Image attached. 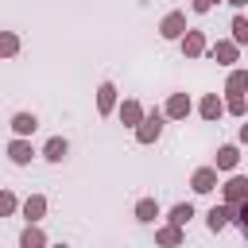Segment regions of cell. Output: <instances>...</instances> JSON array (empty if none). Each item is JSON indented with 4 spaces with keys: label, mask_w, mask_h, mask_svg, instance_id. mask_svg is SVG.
I'll list each match as a JSON object with an SVG mask.
<instances>
[{
    "label": "cell",
    "mask_w": 248,
    "mask_h": 248,
    "mask_svg": "<svg viewBox=\"0 0 248 248\" xmlns=\"http://www.w3.org/2000/svg\"><path fill=\"white\" fill-rule=\"evenodd\" d=\"M163 128H167V116L159 112V108H151V112H143V120L132 128V136H136V143H143V147H151V143H159V136H163Z\"/></svg>",
    "instance_id": "obj_1"
},
{
    "label": "cell",
    "mask_w": 248,
    "mask_h": 248,
    "mask_svg": "<svg viewBox=\"0 0 248 248\" xmlns=\"http://www.w3.org/2000/svg\"><path fill=\"white\" fill-rule=\"evenodd\" d=\"M217 186H221V202H225V205L248 202V178H244L240 170H229V178H225V182H217Z\"/></svg>",
    "instance_id": "obj_2"
},
{
    "label": "cell",
    "mask_w": 248,
    "mask_h": 248,
    "mask_svg": "<svg viewBox=\"0 0 248 248\" xmlns=\"http://www.w3.org/2000/svg\"><path fill=\"white\" fill-rule=\"evenodd\" d=\"M205 54H209L217 66H236V62H240V46H236L232 39H217V43H209Z\"/></svg>",
    "instance_id": "obj_3"
},
{
    "label": "cell",
    "mask_w": 248,
    "mask_h": 248,
    "mask_svg": "<svg viewBox=\"0 0 248 248\" xmlns=\"http://www.w3.org/2000/svg\"><path fill=\"white\" fill-rule=\"evenodd\" d=\"M186 27H190V23H186V12H178V8H174V12H167V16L159 19V35H163L167 43H178Z\"/></svg>",
    "instance_id": "obj_4"
},
{
    "label": "cell",
    "mask_w": 248,
    "mask_h": 248,
    "mask_svg": "<svg viewBox=\"0 0 248 248\" xmlns=\"http://www.w3.org/2000/svg\"><path fill=\"white\" fill-rule=\"evenodd\" d=\"M178 46H182V54H186V58H202V54H205V46H209V39H205V31L186 27V31H182V39H178Z\"/></svg>",
    "instance_id": "obj_5"
},
{
    "label": "cell",
    "mask_w": 248,
    "mask_h": 248,
    "mask_svg": "<svg viewBox=\"0 0 248 248\" xmlns=\"http://www.w3.org/2000/svg\"><path fill=\"white\" fill-rule=\"evenodd\" d=\"M167 120H186L190 112H194V101H190V93H170L167 97V105L159 108Z\"/></svg>",
    "instance_id": "obj_6"
},
{
    "label": "cell",
    "mask_w": 248,
    "mask_h": 248,
    "mask_svg": "<svg viewBox=\"0 0 248 248\" xmlns=\"http://www.w3.org/2000/svg\"><path fill=\"white\" fill-rule=\"evenodd\" d=\"M46 205H50V202H46V194H27V198L19 202V213H23V221H27V225H39V221L46 217Z\"/></svg>",
    "instance_id": "obj_7"
},
{
    "label": "cell",
    "mask_w": 248,
    "mask_h": 248,
    "mask_svg": "<svg viewBox=\"0 0 248 248\" xmlns=\"http://www.w3.org/2000/svg\"><path fill=\"white\" fill-rule=\"evenodd\" d=\"M198 116H202L205 124H217V120L225 116V101H221V93H205V97L198 101Z\"/></svg>",
    "instance_id": "obj_8"
},
{
    "label": "cell",
    "mask_w": 248,
    "mask_h": 248,
    "mask_svg": "<svg viewBox=\"0 0 248 248\" xmlns=\"http://www.w3.org/2000/svg\"><path fill=\"white\" fill-rule=\"evenodd\" d=\"M143 112H147V108H143L136 97H124V101H116V116H120V124H124V128H136V124L143 120Z\"/></svg>",
    "instance_id": "obj_9"
},
{
    "label": "cell",
    "mask_w": 248,
    "mask_h": 248,
    "mask_svg": "<svg viewBox=\"0 0 248 248\" xmlns=\"http://www.w3.org/2000/svg\"><path fill=\"white\" fill-rule=\"evenodd\" d=\"M209 167H213V170H236V167H240V143H221Z\"/></svg>",
    "instance_id": "obj_10"
},
{
    "label": "cell",
    "mask_w": 248,
    "mask_h": 248,
    "mask_svg": "<svg viewBox=\"0 0 248 248\" xmlns=\"http://www.w3.org/2000/svg\"><path fill=\"white\" fill-rule=\"evenodd\" d=\"M116 101H120L116 85H112V81H101V85H97V116H112V112H116Z\"/></svg>",
    "instance_id": "obj_11"
},
{
    "label": "cell",
    "mask_w": 248,
    "mask_h": 248,
    "mask_svg": "<svg viewBox=\"0 0 248 248\" xmlns=\"http://www.w3.org/2000/svg\"><path fill=\"white\" fill-rule=\"evenodd\" d=\"M35 155H39V151H35V143H31V140H23V136H16V140L8 143V159H12L16 167H27Z\"/></svg>",
    "instance_id": "obj_12"
},
{
    "label": "cell",
    "mask_w": 248,
    "mask_h": 248,
    "mask_svg": "<svg viewBox=\"0 0 248 248\" xmlns=\"http://www.w3.org/2000/svg\"><path fill=\"white\" fill-rule=\"evenodd\" d=\"M217 174H221V170H213V167H198V170L190 174V190H194V194H213V190H217Z\"/></svg>",
    "instance_id": "obj_13"
},
{
    "label": "cell",
    "mask_w": 248,
    "mask_h": 248,
    "mask_svg": "<svg viewBox=\"0 0 248 248\" xmlns=\"http://www.w3.org/2000/svg\"><path fill=\"white\" fill-rule=\"evenodd\" d=\"M155 244H159V248H182V244H186V229H178V225L167 221V225L155 229Z\"/></svg>",
    "instance_id": "obj_14"
},
{
    "label": "cell",
    "mask_w": 248,
    "mask_h": 248,
    "mask_svg": "<svg viewBox=\"0 0 248 248\" xmlns=\"http://www.w3.org/2000/svg\"><path fill=\"white\" fill-rule=\"evenodd\" d=\"M8 124H12V132L23 136V140H31V136L39 132V116H35V112H12Z\"/></svg>",
    "instance_id": "obj_15"
},
{
    "label": "cell",
    "mask_w": 248,
    "mask_h": 248,
    "mask_svg": "<svg viewBox=\"0 0 248 248\" xmlns=\"http://www.w3.org/2000/svg\"><path fill=\"white\" fill-rule=\"evenodd\" d=\"M39 155H43L46 163H62V159L70 155V140H66V136H50V140L43 143V151H39Z\"/></svg>",
    "instance_id": "obj_16"
},
{
    "label": "cell",
    "mask_w": 248,
    "mask_h": 248,
    "mask_svg": "<svg viewBox=\"0 0 248 248\" xmlns=\"http://www.w3.org/2000/svg\"><path fill=\"white\" fill-rule=\"evenodd\" d=\"M229 217H232V205H209V213H205V229L209 232H225L229 229Z\"/></svg>",
    "instance_id": "obj_17"
},
{
    "label": "cell",
    "mask_w": 248,
    "mask_h": 248,
    "mask_svg": "<svg viewBox=\"0 0 248 248\" xmlns=\"http://www.w3.org/2000/svg\"><path fill=\"white\" fill-rule=\"evenodd\" d=\"M132 213H136V221H140V225H155V221L163 217V209H159V202H155V198H140Z\"/></svg>",
    "instance_id": "obj_18"
},
{
    "label": "cell",
    "mask_w": 248,
    "mask_h": 248,
    "mask_svg": "<svg viewBox=\"0 0 248 248\" xmlns=\"http://www.w3.org/2000/svg\"><path fill=\"white\" fill-rule=\"evenodd\" d=\"M50 244V236L43 232V225H23V232H19V248H46Z\"/></svg>",
    "instance_id": "obj_19"
},
{
    "label": "cell",
    "mask_w": 248,
    "mask_h": 248,
    "mask_svg": "<svg viewBox=\"0 0 248 248\" xmlns=\"http://www.w3.org/2000/svg\"><path fill=\"white\" fill-rule=\"evenodd\" d=\"M225 93H248V70H244V66H229Z\"/></svg>",
    "instance_id": "obj_20"
},
{
    "label": "cell",
    "mask_w": 248,
    "mask_h": 248,
    "mask_svg": "<svg viewBox=\"0 0 248 248\" xmlns=\"http://www.w3.org/2000/svg\"><path fill=\"white\" fill-rule=\"evenodd\" d=\"M221 101H225V116H236V120L248 116V97L244 93H225Z\"/></svg>",
    "instance_id": "obj_21"
},
{
    "label": "cell",
    "mask_w": 248,
    "mask_h": 248,
    "mask_svg": "<svg viewBox=\"0 0 248 248\" xmlns=\"http://www.w3.org/2000/svg\"><path fill=\"white\" fill-rule=\"evenodd\" d=\"M167 221H170V225H178V229H186V225L194 221V205H190V202L170 205V209H167Z\"/></svg>",
    "instance_id": "obj_22"
},
{
    "label": "cell",
    "mask_w": 248,
    "mask_h": 248,
    "mask_svg": "<svg viewBox=\"0 0 248 248\" xmlns=\"http://www.w3.org/2000/svg\"><path fill=\"white\" fill-rule=\"evenodd\" d=\"M19 50H23L19 31H0V58H16Z\"/></svg>",
    "instance_id": "obj_23"
},
{
    "label": "cell",
    "mask_w": 248,
    "mask_h": 248,
    "mask_svg": "<svg viewBox=\"0 0 248 248\" xmlns=\"http://www.w3.org/2000/svg\"><path fill=\"white\" fill-rule=\"evenodd\" d=\"M229 31H232L229 39H232V43H236V46L244 50V46H248V19H244V12H236V16H232V23H229Z\"/></svg>",
    "instance_id": "obj_24"
},
{
    "label": "cell",
    "mask_w": 248,
    "mask_h": 248,
    "mask_svg": "<svg viewBox=\"0 0 248 248\" xmlns=\"http://www.w3.org/2000/svg\"><path fill=\"white\" fill-rule=\"evenodd\" d=\"M229 225H236V229L248 236V202H236V205H232V217H229Z\"/></svg>",
    "instance_id": "obj_25"
},
{
    "label": "cell",
    "mask_w": 248,
    "mask_h": 248,
    "mask_svg": "<svg viewBox=\"0 0 248 248\" xmlns=\"http://www.w3.org/2000/svg\"><path fill=\"white\" fill-rule=\"evenodd\" d=\"M19 213V198L12 190H0V217H16Z\"/></svg>",
    "instance_id": "obj_26"
},
{
    "label": "cell",
    "mask_w": 248,
    "mask_h": 248,
    "mask_svg": "<svg viewBox=\"0 0 248 248\" xmlns=\"http://www.w3.org/2000/svg\"><path fill=\"white\" fill-rule=\"evenodd\" d=\"M213 4H217V0H190L194 16H205V12H213Z\"/></svg>",
    "instance_id": "obj_27"
},
{
    "label": "cell",
    "mask_w": 248,
    "mask_h": 248,
    "mask_svg": "<svg viewBox=\"0 0 248 248\" xmlns=\"http://www.w3.org/2000/svg\"><path fill=\"white\" fill-rule=\"evenodd\" d=\"M229 4H232V8H236V12H240V8H244V4H248V0H229Z\"/></svg>",
    "instance_id": "obj_28"
},
{
    "label": "cell",
    "mask_w": 248,
    "mask_h": 248,
    "mask_svg": "<svg viewBox=\"0 0 248 248\" xmlns=\"http://www.w3.org/2000/svg\"><path fill=\"white\" fill-rule=\"evenodd\" d=\"M46 248H70V244H66V240H58V244H46Z\"/></svg>",
    "instance_id": "obj_29"
},
{
    "label": "cell",
    "mask_w": 248,
    "mask_h": 248,
    "mask_svg": "<svg viewBox=\"0 0 248 248\" xmlns=\"http://www.w3.org/2000/svg\"><path fill=\"white\" fill-rule=\"evenodd\" d=\"M217 4H221V0H217Z\"/></svg>",
    "instance_id": "obj_30"
}]
</instances>
